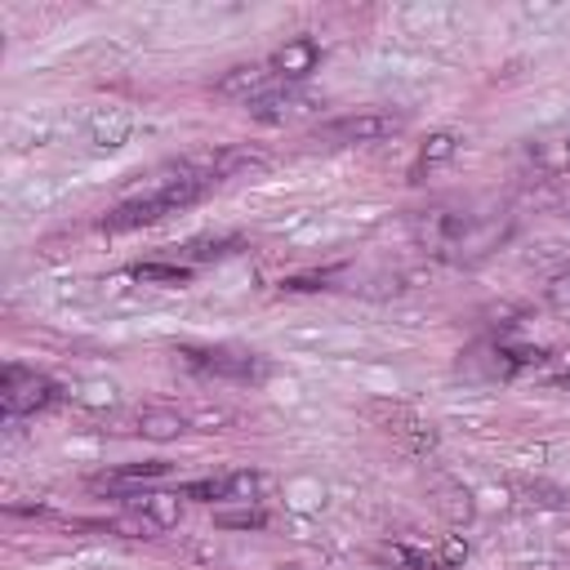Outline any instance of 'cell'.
<instances>
[{
  "instance_id": "6da1fadb",
  "label": "cell",
  "mask_w": 570,
  "mask_h": 570,
  "mask_svg": "<svg viewBox=\"0 0 570 570\" xmlns=\"http://www.w3.org/2000/svg\"><path fill=\"white\" fill-rule=\"evenodd\" d=\"M209 187H214L209 178H200V174H191V169H183V165H178V174H174V178H165L160 187H151V191H142V196L120 200L116 209H107V214L98 218V227H102V232H134V227L160 223V218H169V214H178V209L196 205Z\"/></svg>"
},
{
  "instance_id": "7a4b0ae2",
  "label": "cell",
  "mask_w": 570,
  "mask_h": 570,
  "mask_svg": "<svg viewBox=\"0 0 570 570\" xmlns=\"http://www.w3.org/2000/svg\"><path fill=\"white\" fill-rule=\"evenodd\" d=\"M58 401V383L27 370V365H4L0 370V414L4 419H27L40 414Z\"/></svg>"
},
{
  "instance_id": "3957f363",
  "label": "cell",
  "mask_w": 570,
  "mask_h": 570,
  "mask_svg": "<svg viewBox=\"0 0 570 570\" xmlns=\"http://www.w3.org/2000/svg\"><path fill=\"white\" fill-rule=\"evenodd\" d=\"M548 361V352L543 347H517V343H508V338H485V343H472L468 352H463V370L468 374H485V379H512L517 370H525V365H543Z\"/></svg>"
},
{
  "instance_id": "277c9868",
  "label": "cell",
  "mask_w": 570,
  "mask_h": 570,
  "mask_svg": "<svg viewBox=\"0 0 570 570\" xmlns=\"http://www.w3.org/2000/svg\"><path fill=\"white\" fill-rule=\"evenodd\" d=\"M401 116L392 111H352V116H334L325 125H316V142H330V147H356V142H379V138H392L401 134Z\"/></svg>"
},
{
  "instance_id": "5b68a950",
  "label": "cell",
  "mask_w": 570,
  "mask_h": 570,
  "mask_svg": "<svg viewBox=\"0 0 570 570\" xmlns=\"http://www.w3.org/2000/svg\"><path fill=\"white\" fill-rule=\"evenodd\" d=\"M187 370L196 374H209V379H236V383H249V379H263L267 365L254 356V352H232V347H183L178 352Z\"/></svg>"
},
{
  "instance_id": "8992f818",
  "label": "cell",
  "mask_w": 570,
  "mask_h": 570,
  "mask_svg": "<svg viewBox=\"0 0 570 570\" xmlns=\"http://www.w3.org/2000/svg\"><path fill=\"white\" fill-rule=\"evenodd\" d=\"M316 62H321V45H316L312 36H294V40H285V45L272 53L267 67H272V76H276L281 85H294V80L312 76Z\"/></svg>"
},
{
  "instance_id": "52a82bcc",
  "label": "cell",
  "mask_w": 570,
  "mask_h": 570,
  "mask_svg": "<svg viewBox=\"0 0 570 570\" xmlns=\"http://www.w3.org/2000/svg\"><path fill=\"white\" fill-rule=\"evenodd\" d=\"M281 80L272 76V67L267 62H249V67H232L214 89L218 94H232V98H245V102H254V98H263V94H272Z\"/></svg>"
},
{
  "instance_id": "ba28073f",
  "label": "cell",
  "mask_w": 570,
  "mask_h": 570,
  "mask_svg": "<svg viewBox=\"0 0 570 570\" xmlns=\"http://www.w3.org/2000/svg\"><path fill=\"white\" fill-rule=\"evenodd\" d=\"M120 499H125V508H129V512H138V517H147V521H156L160 530L178 525V517H183V494H165V490L134 494V490H125Z\"/></svg>"
},
{
  "instance_id": "9c48e42d",
  "label": "cell",
  "mask_w": 570,
  "mask_h": 570,
  "mask_svg": "<svg viewBox=\"0 0 570 570\" xmlns=\"http://www.w3.org/2000/svg\"><path fill=\"white\" fill-rule=\"evenodd\" d=\"M387 557H392V561H401V566H410V570H450L454 561H463V557H468V543H445L441 552L396 543V548H387Z\"/></svg>"
},
{
  "instance_id": "30bf717a",
  "label": "cell",
  "mask_w": 570,
  "mask_h": 570,
  "mask_svg": "<svg viewBox=\"0 0 570 570\" xmlns=\"http://www.w3.org/2000/svg\"><path fill=\"white\" fill-rule=\"evenodd\" d=\"M303 102H307L303 94H294L289 85H276L272 94H263V98H254V102H245V107H249V116H254V120L276 125V120H285V116H294Z\"/></svg>"
},
{
  "instance_id": "8fae6325",
  "label": "cell",
  "mask_w": 570,
  "mask_h": 570,
  "mask_svg": "<svg viewBox=\"0 0 570 570\" xmlns=\"http://www.w3.org/2000/svg\"><path fill=\"white\" fill-rule=\"evenodd\" d=\"M134 432L147 436V441H178L187 432V419L178 410H142Z\"/></svg>"
},
{
  "instance_id": "7c38bea8",
  "label": "cell",
  "mask_w": 570,
  "mask_h": 570,
  "mask_svg": "<svg viewBox=\"0 0 570 570\" xmlns=\"http://www.w3.org/2000/svg\"><path fill=\"white\" fill-rule=\"evenodd\" d=\"M165 472H169V463L147 459V463H125V468H116V472L98 476L94 485H107V490H120V494H125V485H134V481H151V476H165Z\"/></svg>"
},
{
  "instance_id": "4fadbf2b",
  "label": "cell",
  "mask_w": 570,
  "mask_h": 570,
  "mask_svg": "<svg viewBox=\"0 0 570 570\" xmlns=\"http://www.w3.org/2000/svg\"><path fill=\"white\" fill-rule=\"evenodd\" d=\"M236 249H245V236H214V240H187V245H183V258H187V267H191V263L227 258V254H236Z\"/></svg>"
},
{
  "instance_id": "5bb4252c",
  "label": "cell",
  "mask_w": 570,
  "mask_h": 570,
  "mask_svg": "<svg viewBox=\"0 0 570 570\" xmlns=\"http://www.w3.org/2000/svg\"><path fill=\"white\" fill-rule=\"evenodd\" d=\"M530 165L543 169V174H561L570 169V138H557V142H530Z\"/></svg>"
},
{
  "instance_id": "9a60e30c",
  "label": "cell",
  "mask_w": 570,
  "mask_h": 570,
  "mask_svg": "<svg viewBox=\"0 0 570 570\" xmlns=\"http://www.w3.org/2000/svg\"><path fill=\"white\" fill-rule=\"evenodd\" d=\"M134 276L138 281H156V285H183L191 276V267L187 263H138Z\"/></svg>"
},
{
  "instance_id": "2e32d148",
  "label": "cell",
  "mask_w": 570,
  "mask_h": 570,
  "mask_svg": "<svg viewBox=\"0 0 570 570\" xmlns=\"http://www.w3.org/2000/svg\"><path fill=\"white\" fill-rule=\"evenodd\" d=\"M459 151V138L454 134H432L423 147H419V169H432V165H445L450 156Z\"/></svg>"
},
{
  "instance_id": "e0dca14e",
  "label": "cell",
  "mask_w": 570,
  "mask_h": 570,
  "mask_svg": "<svg viewBox=\"0 0 570 570\" xmlns=\"http://www.w3.org/2000/svg\"><path fill=\"white\" fill-rule=\"evenodd\" d=\"M178 494H183V499H196V503H227V476H200V481H187Z\"/></svg>"
},
{
  "instance_id": "ac0fdd59",
  "label": "cell",
  "mask_w": 570,
  "mask_h": 570,
  "mask_svg": "<svg viewBox=\"0 0 570 570\" xmlns=\"http://www.w3.org/2000/svg\"><path fill=\"white\" fill-rule=\"evenodd\" d=\"M263 476L258 472H227V503H258Z\"/></svg>"
},
{
  "instance_id": "d6986e66",
  "label": "cell",
  "mask_w": 570,
  "mask_h": 570,
  "mask_svg": "<svg viewBox=\"0 0 570 570\" xmlns=\"http://www.w3.org/2000/svg\"><path fill=\"white\" fill-rule=\"evenodd\" d=\"M525 503H539V508H570V490L561 485H543V481H525L521 485Z\"/></svg>"
},
{
  "instance_id": "ffe728a7",
  "label": "cell",
  "mask_w": 570,
  "mask_h": 570,
  "mask_svg": "<svg viewBox=\"0 0 570 570\" xmlns=\"http://www.w3.org/2000/svg\"><path fill=\"white\" fill-rule=\"evenodd\" d=\"M214 521L227 525V530H263V525H267V512H263L258 503H245L240 512H218Z\"/></svg>"
},
{
  "instance_id": "44dd1931",
  "label": "cell",
  "mask_w": 570,
  "mask_h": 570,
  "mask_svg": "<svg viewBox=\"0 0 570 570\" xmlns=\"http://www.w3.org/2000/svg\"><path fill=\"white\" fill-rule=\"evenodd\" d=\"M125 134H129V116H111V120H98V125H94L98 147H120Z\"/></svg>"
},
{
  "instance_id": "7402d4cb",
  "label": "cell",
  "mask_w": 570,
  "mask_h": 570,
  "mask_svg": "<svg viewBox=\"0 0 570 570\" xmlns=\"http://www.w3.org/2000/svg\"><path fill=\"white\" fill-rule=\"evenodd\" d=\"M548 307L570 312V272H566V276H557V281L548 285Z\"/></svg>"
}]
</instances>
